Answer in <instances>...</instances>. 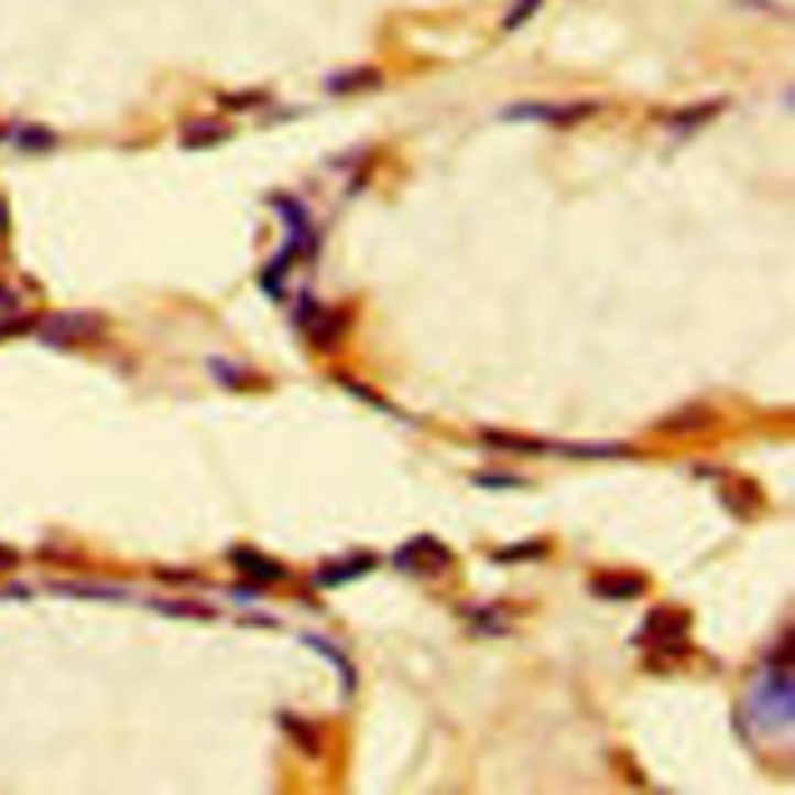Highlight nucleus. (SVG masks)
<instances>
[{"mask_svg": "<svg viewBox=\"0 0 795 795\" xmlns=\"http://www.w3.org/2000/svg\"><path fill=\"white\" fill-rule=\"evenodd\" d=\"M104 333V317L90 312H66V314H51L37 324V336L47 342V346H81V342H94L97 336Z\"/></svg>", "mask_w": 795, "mask_h": 795, "instance_id": "obj_1", "label": "nucleus"}, {"mask_svg": "<svg viewBox=\"0 0 795 795\" xmlns=\"http://www.w3.org/2000/svg\"><path fill=\"white\" fill-rule=\"evenodd\" d=\"M646 646L656 653H672V650H687V616H677L672 609H656L646 624H643Z\"/></svg>", "mask_w": 795, "mask_h": 795, "instance_id": "obj_2", "label": "nucleus"}, {"mask_svg": "<svg viewBox=\"0 0 795 795\" xmlns=\"http://www.w3.org/2000/svg\"><path fill=\"white\" fill-rule=\"evenodd\" d=\"M597 112V104H566V106H554V104H516L510 109H503V119H516V121H544V124H578L581 119H588Z\"/></svg>", "mask_w": 795, "mask_h": 795, "instance_id": "obj_3", "label": "nucleus"}, {"mask_svg": "<svg viewBox=\"0 0 795 795\" xmlns=\"http://www.w3.org/2000/svg\"><path fill=\"white\" fill-rule=\"evenodd\" d=\"M395 566L407 571H416V575H435V571L448 569L450 566V554L445 544H438L435 537H416L411 544H404L401 551L395 554Z\"/></svg>", "mask_w": 795, "mask_h": 795, "instance_id": "obj_4", "label": "nucleus"}, {"mask_svg": "<svg viewBox=\"0 0 795 795\" xmlns=\"http://www.w3.org/2000/svg\"><path fill=\"white\" fill-rule=\"evenodd\" d=\"M590 590L600 593L603 600H634L646 590V581L643 578H634V575H619V571H609V575H600L590 581Z\"/></svg>", "mask_w": 795, "mask_h": 795, "instance_id": "obj_5", "label": "nucleus"}, {"mask_svg": "<svg viewBox=\"0 0 795 795\" xmlns=\"http://www.w3.org/2000/svg\"><path fill=\"white\" fill-rule=\"evenodd\" d=\"M233 563H237V569L246 571L249 578H259V581H280L283 578V566L268 559V556L255 554V551H237Z\"/></svg>", "mask_w": 795, "mask_h": 795, "instance_id": "obj_6", "label": "nucleus"}, {"mask_svg": "<svg viewBox=\"0 0 795 795\" xmlns=\"http://www.w3.org/2000/svg\"><path fill=\"white\" fill-rule=\"evenodd\" d=\"M377 566V559L373 556H355V559H348V563H339V566H327V569H320L317 575V585H342L348 578H358L363 575L367 569H373Z\"/></svg>", "mask_w": 795, "mask_h": 795, "instance_id": "obj_7", "label": "nucleus"}, {"mask_svg": "<svg viewBox=\"0 0 795 795\" xmlns=\"http://www.w3.org/2000/svg\"><path fill=\"white\" fill-rule=\"evenodd\" d=\"M721 106L725 104L687 106V109L675 112V116L668 119V124H672V128H680V131H693V128H699V124H706L709 119H715V116L721 112Z\"/></svg>", "mask_w": 795, "mask_h": 795, "instance_id": "obj_8", "label": "nucleus"}, {"mask_svg": "<svg viewBox=\"0 0 795 795\" xmlns=\"http://www.w3.org/2000/svg\"><path fill=\"white\" fill-rule=\"evenodd\" d=\"M225 138V128L218 124V121H193L187 124V131H184V146H211V143H218V140Z\"/></svg>", "mask_w": 795, "mask_h": 795, "instance_id": "obj_9", "label": "nucleus"}, {"mask_svg": "<svg viewBox=\"0 0 795 795\" xmlns=\"http://www.w3.org/2000/svg\"><path fill=\"white\" fill-rule=\"evenodd\" d=\"M377 81H380V72L358 69V72H346V75H336L327 87L333 94H355V90L377 85Z\"/></svg>", "mask_w": 795, "mask_h": 795, "instance_id": "obj_10", "label": "nucleus"}, {"mask_svg": "<svg viewBox=\"0 0 795 795\" xmlns=\"http://www.w3.org/2000/svg\"><path fill=\"white\" fill-rule=\"evenodd\" d=\"M283 727H286V733H290L295 743L302 745V749H305L308 755H317V752H320V737H317V730L305 725L302 718L283 715Z\"/></svg>", "mask_w": 795, "mask_h": 795, "instance_id": "obj_11", "label": "nucleus"}, {"mask_svg": "<svg viewBox=\"0 0 795 795\" xmlns=\"http://www.w3.org/2000/svg\"><path fill=\"white\" fill-rule=\"evenodd\" d=\"M305 640L312 643V646H314V650H317V653H324V656H327L329 662H333V665H339V675H342V680H346V687H348V690H351V687H355V672H351V665H348V662H346V656H342L339 650H333V646H329L327 640H320V638H305Z\"/></svg>", "mask_w": 795, "mask_h": 795, "instance_id": "obj_12", "label": "nucleus"}, {"mask_svg": "<svg viewBox=\"0 0 795 795\" xmlns=\"http://www.w3.org/2000/svg\"><path fill=\"white\" fill-rule=\"evenodd\" d=\"M537 10H541V0H516L513 10L503 19V29H507V32H516V29H522L529 19L535 17Z\"/></svg>", "mask_w": 795, "mask_h": 795, "instance_id": "obj_13", "label": "nucleus"}, {"mask_svg": "<svg viewBox=\"0 0 795 795\" xmlns=\"http://www.w3.org/2000/svg\"><path fill=\"white\" fill-rule=\"evenodd\" d=\"M56 143V138H53L51 131H44V128H25L22 134H19V146L22 150H47V146H53Z\"/></svg>", "mask_w": 795, "mask_h": 795, "instance_id": "obj_14", "label": "nucleus"}, {"mask_svg": "<svg viewBox=\"0 0 795 795\" xmlns=\"http://www.w3.org/2000/svg\"><path fill=\"white\" fill-rule=\"evenodd\" d=\"M544 554H547V544L535 541V544H516L513 551H498L494 559H501V563H513V559H535V556H544Z\"/></svg>", "mask_w": 795, "mask_h": 795, "instance_id": "obj_15", "label": "nucleus"}, {"mask_svg": "<svg viewBox=\"0 0 795 795\" xmlns=\"http://www.w3.org/2000/svg\"><path fill=\"white\" fill-rule=\"evenodd\" d=\"M159 609H165V612H181V616H211V609L208 606H174V603H159Z\"/></svg>", "mask_w": 795, "mask_h": 795, "instance_id": "obj_16", "label": "nucleus"}, {"mask_svg": "<svg viewBox=\"0 0 795 795\" xmlns=\"http://www.w3.org/2000/svg\"><path fill=\"white\" fill-rule=\"evenodd\" d=\"M259 94H240V97H225L227 109H246V106H259Z\"/></svg>", "mask_w": 795, "mask_h": 795, "instance_id": "obj_17", "label": "nucleus"}, {"mask_svg": "<svg viewBox=\"0 0 795 795\" xmlns=\"http://www.w3.org/2000/svg\"><path fill=\"white\" fill-rule=\"evenodd\" d=\"M17 563H19L17 551H10V547H3V544H0V571L13 569Z\"/></svg>", "mask_w": 795, "mask_h": 795, "instance_id": "obj_18", "label": "nucleus"}, {"mask_svg": "<svg viewBox=\"0 0 795 795\" xmlns=\"http://www.w3.org/2000/svg\"><path fill=\"white\" fill-rule=\"evenodd\" d=\"M13 302H17V295L10 293V290H3V286H0V308H10Z\"/></svg>", "mask_w": 795, "mask_h": 795, "instance_id": "obj_19", "label": "nucleus"}]
</instances>
